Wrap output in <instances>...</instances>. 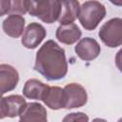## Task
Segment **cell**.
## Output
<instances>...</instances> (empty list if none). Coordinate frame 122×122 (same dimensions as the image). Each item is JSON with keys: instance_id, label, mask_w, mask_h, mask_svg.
Wrapping results in <instances>:
<instances>
[{"instance_id": "6da1fadb", "label": "cell", "mask_w": 122, "mask_h": 122, "mask_svg": "<svg viewBox=\"0 0 122 122\" xmlns=\"http://www.w3.org/2000/svg\"><path fill=\"white\" fill-rule=\"evenodd\" d=\"M33 69L49 81L64 78L68 72L64 49L53 40L46 41L36 52Z\"/></svg>"}, {"instance_id": "7a4b0ae2", "label": "cell", "mask_w": 122, "mask_h": 122, "mask_svg": "<svg viewBox=\"0 0 122 122\" xmlns=\"http://www.w3.org/2000/svg\"><path fill=\"white\" fill-rule=\"evenodd\" d=\"M28 12L41 21L51 24L58 21L61 12V1H27Z\"/></svg>"}, {"instance_id": "3957f363", "label": "cell", "mask_w": 122, "mask_h": 122, "mask_svg": "<svg viewBox=\"0 0 122 122\" xmlns=\"http://www.w3.org/2000/svg\"><path fill=\"white\" fill-rule=\"evenodd\" d=\"M106 15L105 6L98 1H86L80 6L78 19L87 30L96 29Z\"/></svg>"}, {"instance_id": "277c9868", "label": "cell", "mask_w": 122, "mask_h": 122, "mask_svg": "<svg viewBox=\"0 0 122 122\" xmlns=\"http://www.w3.org/2000/svg\"><path fill=\"white\" fill-rule=\"evenodd\" d=\"M101 41L109 48L122 45V18H112L107 21L98 32Z\"/></svg>"}, {"instance_id": "5b68a950", "label": "cell", "mask_w": 122, "mask_h": 122, "mask_svg": "<svg viewBox=\"0 0 122 122\" xmlns=\"http://www.w3.org/2000/svg\"><path fill=\"white\" fill-rule=\"evenodd\" d=\"M28 103L26 99L18 94L3 96L0 101V118L20 116L27 108Z\"/></svg>"}, {"instance_id": "8992f818", "label": "cell", "mask_w": 122, "mask_h": 122, "mask_svg": "<svg viewBox=\"0 0 122 122\" xmlns=\"http://www.w3.org/2000/svg\"><path fill=\"white\" fill-rule=\"evenodd\" d=\"M64 109L80 108L87 103L88 94L84 87L77 83H70L64 87Z\"/></svg>"}, {"instance_id": "52a82bcc", "label": "cell", "mask_w": 122, "mask_h": 122, "mask_svg": "<svg viewBox=\"0 0 122 122\" xmlns=\"http://www.w3.org/2000/svg\"><path fill=\"white\" fill-rule=\"evenodd\" d=\"M45 28L36 22L29 24L21 38L22 45L27 49H35L46 37Z\"/></svg>"}, {"instance_id": "ba28073f", "label": "cell", "mask_w": 122, "mask_h": 122, "mask_svg": "<svg viewBox=\"0 0 122 122\" xmlns=\"http://www.w3.org/2000/svg\"><path fill=\"white\" fill-rule=\"evenodd\" d=\"M74 51L80 59L84 61H92L100 54L101 48L95 39L85 37L76 44Z\"/></svg>"}, {"instance_id": "9c48e42d", "label": "cell", "mask_w": 122, "mask_h": 122, "mask_svg": "<svg viewBox=\"0 0 122 122\" xmlns=\"http://www.w3.org/2000/svg\"><path fill=\"white\" fill-rule=\"evenodd\" d=\"M19 81L18 71L10 65H0V89L2 95L15 89Z\"/></svg>"}, {"instance_id": "30bf717a", "label": "cell", "mask_w": 122, "mask_h": 122, "mask_svg": "<svg viewBox=\"0 0 122 122\" xmlns=\"http://www.w3.org/2000/svg\"><path fill=\"white\" fill-rule=\"evenodd\" d=\"M82 32L78 26L74 23L60 25L55 31V37L57 40L66 45H72L80 39Z\"/></svg>"}, {"instance_id": "8fae6325", "label": "cell", "mask_w": 122, "mask_h": 122, "mask_svg": "<svg viewBox=\"0 0 122 122\" xmlns=\"http://www.w3.org/2000/svg\"><path fill=\"white\" fill-rule=\"evenodd\" d=\"M19 122H48L46 108L36 102L28 103L27 108L20 115Z\"/></svg>"}, {"instance_id": "7c38bea8", "label": "cell", "mask_w": 122, "mask_h": 122, "mask_svg": "<svg viewBox=\"0 0 122 122\" xmlns=\"http://www.w3.org/2000/svg\"><path fill=\"white\" fill-rule=\"evenodd\" d=\"M25 19L20 14H10L2 23V29L4 32L12 37L18 38L25 31Z\"/></svg>"}, {"instance_id": "4fadbf2b", "label": "cell", "mask_w": 122, "mask_h": 122, "mask_svg": "<svg viewBox=\"0 0 122 122\" xmlns=\"http://www.w3.org/2000/svg\"><path fill=\"white\" fill-rule=\"evenodd\" d=\"M50 86L38 79L31 78L26 81L23 88V94L26 98L43 101Z\"/></svg>"}, {"instance_id": "5bb4252c", "label": "cell", "mask_w": 122, "mask_h": 122, "mask_svg": "<svg viewBox=\"0 0 122 122\" xmlns=\"http://www.w3.org/2000/svg\"><path fill=\"white\" fill-rule=\"evenodd\" d=\"M80 4L78 1H61V12L58 19L60 25L73 23L78 17Z\"/></svg>"}, {"instance_id": "9a60e30c", "label": "cell", "mask_w": 122, "mask_h": 122, "mask_svg": "<svg viewBox=\"0 0 122 122\" xmlns=\"http://www.w3.org/2000/svg\"><path fill=\"white\" fill-rule=\"evenodd\" d=\"M43 102L51 110H59L64 109L65 106V99H64V90L60 87H50Z\"/></svg>"}, {"instance_id": "2e32d148", "label": "cell", "mask_w": 122, "mask_h": 122, "mask_svg": "<svg viewBox=\"0 0 122 122\" xmlns=\"http://www.w3.org/2000/svg\"><path fill=\"white\" fill-rule=\"evenodd\" d=\"M28 12L27 1H0V15L3 16L7 13L10 14H25Z\"/></svg>"}, {"instance_id": "e0dca14e", "label": "cell", "mask_w": 122, "mask_h": 122, "mask_svg": "<svg viewBox=\"0 0 122 122\" xmlns=\"http://www.w3.org/2000/svg\"><path fill=\"white\" fill-rule=\"evenodd\" d=\"M62 122H89V116L81 112H71L67 114Z\"/></svg>"}, {"instance_id": "ac0fdd59", "label": "cell", "mask_w": 122, "mask_h": 122, "mask_svg": "<svg viewBox=\"0 0 122 122\" xmlns=\"http://www.w3.org/2000/svg\"><path fill=\"white\" fill-rule=\"evenodd\" d=\"M115 66L119 70L120 72H122V49H120L115 55Z\"/></svg>"}, {"instance_id": "d6986e66", "label": "cell", "mask_w": 122, "mask_h": 122, "mask_svg": "<svg viewBox=\"0 0 122 122\" xmlns=\"http://www.w3.org/2000/svg\"><path fill=\"white\" fill-rule=\"evenodd\" d=\"M92 122H108V121L105 119H102V118H94Z\"/></svg>"}, {"instance_id": "ffe728a7", "label": "cell", "mask_w": 122, "mask_h": 122, "mask_svg": "<svg viewBox=\"0 0 122 122\" xmlns=\"http://www.w3.org/2000/svg\"><path fill=\"white\" fill-rule=\"evenodd\" d=\"M112 3L116 5V6H121L122 7V1H120V2H113V1H112Z\"/></svg>"}, {"instance_id": "44dd1931", "label": "cell", "mask_w": 122, "mask_h": 122, "mask_svg": "<svg viewBox=\"0 0 122 122\" xmlns=\"http://www.w3.org/2000/svg\"><path fill=\"white\" fill-rule=\"evenodd\" d=\"M117 122H122V117H121V118H120V119H119Z\"/></svg>"}]
</instances>
